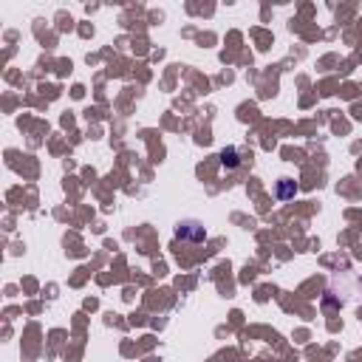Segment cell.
<instances>
[{
  "instance_id": "obj_2",
  "label": "cell",
  "mask_w": 362,
  "mask_h": 362,
  "mask_svg": "<svg viewBox=\"0 0 362 362\" xmlns=\"http://www.w3.org/2000/svg\"><path fill=\"white\" fill-rule=\"evenodd\" d=\"M278 196H280V198H292V196H295V181H289V179H280Z\"/></svg>"
},
{
  "instance_id": "obj_1",
  "label": "cell",
  "mask_w": 362,
  "mask_h": 362,
  "mask_svg": "<svg viewBox=\"0 0 362 362\" xmlns=\"http://www.w3.org/2000/svg\"><path fill=\"white\" fill-rule=\"evenodd\" d=\"M176 235L179 238H190V241H204V227L201 224H179Z\"/></svg>"
}]
</instances>
